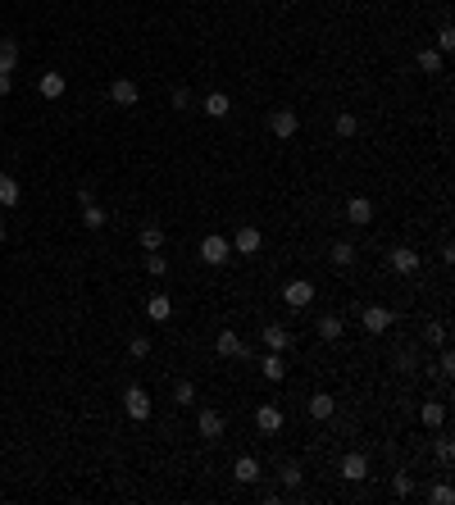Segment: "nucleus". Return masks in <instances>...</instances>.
<instances>
[{"label": "nucleus", "mask_w": 455, "mask_h": 505, "mask_svg": "<svg viewBox=\"0 0 455 505\" xmlns=\"http://www.w3.org/2000/svg\"><path fill=\"white\" fill-rule=\"evenodd\" d=\"M342 333H346L342 314H323V319H319V337H323V342H337Z\"/></svg>", "instance_id": "21"}, {"label": "nucleus", "mask_w": 455, "mask_h": 505, "mask_svg": "<svg viewBox=\"0 0 455 505\" xmlns=\"http://www.w3.org/2000/svg\"><path fill=\"white\" fill-rule=\"evenodd\" d=\"M346 219L360 223V228H364V223H373V200L369 196H351V200H346Z\"/></svg>", "instance_id": "9"}, {"label": "nucleus", "mask_w": 455, "mask_h": 505, "mask_svg": "<svg viewBox=\"0 0 455 505\" xmlns=\"http://www.w3.org/2000/svg\"><path fill=\"white\" fill-rule=\"evenodd\" d=\"M419 419H423V428H442V423H447V405L442 401H423Z\"/></svg>", "instance_id": "15"}, {"label": "nucleus", "mask_w": 455, "mask_h": 505, "mask_svg": "<svg viewBox=\"0 0 455 505\" xmlns=\"http://www.w3.org/2000/svg\"><path fill=\"white\" fill-rule=\"evenodd\" d=\"M232 478L237 482H259V460L255 455H237V460H232Z\"/></svg>", "instance_id": "11"}, {"label": "nucleus", "mask_w": 455, "mask_h": 505, "mask_svg": "<svg viewBox=\"0 0 455 505\" xmlns=\"http://www.w3.org/2000/svg\"><path fill=\"white\" fill-rule=\"evenodd\" d=\"M18 196H23V191H18V182L9 178V173H0V205H18Z\"/></svg>", "instance_id": "25"}, {"label": "nucleus", "mask_w": 455, "mask_h": 505, "mask_svg": "<svg viewBox=\"0 0 455 505\" xmlns=\"http://www.w3.org/2000/svg\"><path fill=\"white\" fill-rule=\"evenodd\" d=\"M128 355H132V360H146V355H150V337H132V342H128Z\"/></svg>", "instance_id": "33"}, {"label": "nucleus", "mask_w": 455, "mask_h": 505, "mask_svg": "<svg viewBox=\"0 0 455 505\" xmlns=\"http://www.w3.org/2000/svg\"><path fill=\"white\" fill-rule=\"evenodd\" d=\"M301 478H305L301 464H283V487H301Z\"/></svg>", "instance_id": "32"}, {"label": "nucleus", "mask_w": 455, "mask_h": 505, "mask_svg": "<svg viewBox=\"0 0 455 505\" xmlns=\"http://www.w3.org/2000/svg\"><path fill=\"white\" fill-rule=\"evenodd\" d=\"M437 460H442V464L455 460V442H451V437H437Z\"/></svg>", "instance_id": "37"}, {"label": "nucleus", "mask_w": 455, "mask_h": 505, "mask_svg": "<svg viewBox=\"0 0 455 505\" xmlns=\"http://www.w3.org/2000/svg\"><path fill=\"white\" fill-rule=\"evenodd\" d=\"M0 237H5V219H0Z\"/></svg>", "instance_id": "42"}, {"label": "nucleus", "mask_w": 455, "mask_h": 505, "mask_svg": "<svg viewBox=\"0 0 455 505\" xmlns=\"http://www.w3.org/2000/svg\"><path fill=\"white\" fill-rule=\"evenodd\" d=\"M123 414L137 419V423H146L150 419V396L141 392V387H128V392H123Z\"/></svg>", "instance_id": "1"}, {"label": "nucleus", "mask_w": 455, "mask_h": 505, "mask_svg": "<svg viewBox=\"0 0 455 505\" xmlns=\"http://www.w3.org/2000/svg\"><path fill=\"white\" fill-rule=\"evenodd\" d=\"M146 314L155 319V324H164V319L173 314V300H169V296H150V300H146Z\"/></svg>", "instance_id": "23"}, {"label": "nucleus", "mask_w": 455, "mask_h": 505, "mask_svg": "<svg viewBox=\"0 0 455 505\" xmlns=\"http://www.w3.org/2000/svg\"><path fill=\"white\" fill-rule=\"evenodd\" d=\"M9 87H14V82H9V73H0V96H9Z\"/></svg>", "instance_id": "41"}, {"label": "nucleus", "mask_w": 455, "mask_h": 505, "mask_svg": "<svg viewBox=\"0 0 455 505\" xmlns=\"http://www.w3.org/2000/svg\"><path fill=\"white\" fill-rule=\"evenodd\" d=\"M14 69H18V41L0 37V73H14Z\"/></svg>", "instance_id": "16"}, {"label": "nucleus", "mask_w": 455, "mask_h": 505, "mask_svg": "<svg viewBox=\"0 0 455 505\" xmlns=\"http://www.w3.org/2000/svg\"><path fill=\"white\" fill-rule=\"evenodd\" d=\"M283 373H287V364H283V351H269V355H264V378H269V383H278Z\"/></svg>", "instance_id": "24"}, {"label": "nucleus", "mask_w": 455, "mask_h": 505, "mask_svg": "<svg viewBox=\"0 0 455 505\" xmlns=\"http://www.w3.org/2000/svg\"><path fill=\"white\" fill-rule=\"evenodd\" d=\"M187 105H191V91L187 87H173V110H187Z\"/></svg>", "instance_id": "38"}, {"label": "nucleus", "mask_w": 455, "mask_h": 505, "mask_svg": "<svg viewBox=\"0 0 455 505\" xmlns=\"http://www.w3.org/2000/svg\"><path fill=\"white\" fill-rule=\"evenodd\" d=\"M82 223H86L91 232H101V228H105V210L96 205V200H91V205H82Z\"/></svg>", "instance_id": "26"}, {"label": "nucleus", "mask_w": 455, "mask_h": 505, "mask_svg": "<svg viewBox=\"0 0 455 505\" xmlns=\"http://www.w3.org/2000/svg\"><path fill=\"white\" fill-rule=\"evenodd\" d=\"M428 501H432V505H451V501H455V492L447 487V482H437V487L428 492Z\"/></svg>", "instance_id": "35"}, {"label": "nucleus", "mask_w": 455, "mask_h": 505, "mask_svg": "<svg viewBox=\"0 0 455 505\" xmlns=\"http://www.w3.org/2000/svg\"><path fill=\"white\" fill-rule=\"evenodd\" d=\"M419 264H423V260H419V250H414V246H396L392 250V269H396V274H414Z\"/></svg>", "instance_id": "10"}, {"label": "nucleus", "mask_w": 455, "mask_h": 505, "mask_svg": "<svg viewBox=\"0 0 455 505\" xmlns=\"http://www.w3.org/2000/svg\"><path fill=\"white\" fill-rule=\"evenodd\" d=\"M200 110H205V114H210V119H228V110H232V101H228V96H224V91H210V96H205V105H200Z\"/></svg>", "instance_id": "17"}, {"label": "nucleus", "mask_w": 455, "mask_h": 505, "mask_svg": "<svg viewBox=\"0 0 455 505\" xmlns=\"http://www.w3.org/2000/svg\"><path fill=\"white\" fill-rule=\"evenodd\" d=\"M259 241H264V237H259V228H241L237 237H232V250H237V255H255Z\"/></svg>", "instance_id": "13"}, {"label": "nucleus", "mask_w": 455, "mask_h": 505, "mask_svg": "<svg viewBox=\"0 0 455 505\" xmlns=\"http://www.w3.org/2000/svg\"><path fill=\"white\" fill-rule=\"evenodd\" d=\"M296 128H301V119H296V110H274L269 114V132H274V137H296Z\"/></svg>", "instance_id": "3"}, {"label": "nucleus", "mask_w": 455, "mask_h": 505, "mask_svg": "<svg viewBox=\"0 0 455 505\" xmlns=\"http://www.w3.org/2000/svg\"><path fill=\"white\" fill-rule=\"evenodd\" d=\"M37 87H41L46 101H60V96H64V73H41V82H37Z\"/></svg>", "instance_id": "22"}, {"label": "nucleus", "mask_w": 455, "mask_h": 505, "mask_svg": "<svg viewBox=\"0 0 455 505\" xmlns=\"http://www.w3.org/2000/svg\"><path fill=\"white\" fill-rule=\"evenodd\" d=\"M141 246H146V250H160V246H164L160 223H146V228H141Z\"/></svg>", "instance_id": "27"}, {"label": "nucleus", "mask_w": 455, "mask_h": 505, "mask_svg": "<svg viewBox=\"0 0 455 505\" xmlns=\"http://www.w3.org/2000/svg\"><path fill=\"white\" fill-rule=\"evenodd\" d=\"M196 428H200V437H210V442H219V437H224V414L219 410H200V419H196Z\"/></svg>", "instance_id": "8"}, {"label": "nucleus", "mask_w": 455, "mask_h": 505, "mask_svg": "<svg viewBox=\"0 0 455 505\" xmlns=\"http://www.w3.org/2000/svg\"><path fill=\"white\" fill-rule=\"evenodd\" d=\"M255 428L259 433H278L283 428V410H278V405H259L255 410Z\"/></svg>", "instance_id": "12"}, {"label": "nucleus", "mask_w": 455, "mask_h": 505, "mask_svg": "<svg viewBox=\"0 0 455 505\" xmlns=\"http://www.w3.org/2000/svg\"><path fill=\"white\" fill-rule=\"evenodd\" d=\"M110 101H114V105H123V110H132V105L141 101L137 82H132V77H114V87H110Z\"/></svg>", "instance_id": "4"}, {"label": "nucleus", "mask_w": 455, "mask_h": 505, "mask_svg": "<svg viewBox=\"0 0 455 505\" xmlns=\"http://www.w3.org/2000/svg\"><path fill=\"white\" fill-rule=\"evenodd\" d=\"M392 492H396V497H410V492H414V478H410V473H396V478H392Z\"/></svg>", "instance_id": "36"}, {"label": "nucleus", "mask_w": 455, "mask_h": 505, "mask_svg": "<svg viewBox=\"0 0 455 505\" xmlns=\"http://www.w3.org/2000/svg\"><path fill=\"white\" fill-rule=\"evenodd\" d=\"M419 69H423V73H442V55L423 46V51H419Z\"/></svg>", "instance_id": "29"}, {"label": "nucleus", "mask_w": 455, "mask_h": 505, "mask_svg": "<svg viewBox=\"0 0 455 505\" xmlns=\"http://www.w3.org/2000/svg\"><path fill=\"white\" fill-rule=\"evenodd\" d=\"M342 478H346V482H364V478H369V460H364L360 451L342 455Z\"/></svg>", "instance_id": "7"}, {"label": "nucleus", "mask_w": 455, "mask_h": 505, "mask_svg": "<svg viewBox=\"0 0 455 505\" xmlns=\"http://www.w3.org/2000/svg\"><path fill=\"white\" fill-rule=\"evenodd\" d=\"M173 401H178V405H196V387H191V383H178V387H173Z\"/></svg>", "instance_id": "34"}, {"label": "nucleus", "mask_w": 455, "mask_h": 505, "mask_svg": "<svg viewBox=\"0 0 455 505\" xmlns=\"http://www.w3.org/2000/svg\"><path fill=\"white\" fill-rule=\"evenodd\" d=\"M146 274H150V278H164V274H169V260H164L160 250H146Z\"/></svg>", "instance_id": "28"}, {"label": "nucleus", "mask_w": 455, "mask_h": 505, "mask_svg": "<svg viewBox=\"0 0 455 505\" xmlns=\"http://www.w3.org/2000/svg\"><path fill=\"white\" fill-rule=\"evenodd\" d=\"M360 324H364V333L378 337V333H387V328H392V309H387V305H369V309L360 314Z\"/></svg>", "instance_id": "5"}, {"label": "nucleus", "mask_w": 455, "mask_h": 505, "mask_svg": "<svg viewBox=\"0 0 455 505\" xmlns=\"http://www.w3.org/2000/svg\"><path fill=\"white\" fill-rule=\"evenodd\" d=\"M437 369H442V378H451V373H455V355L442 351V355H437Z\"/></svg>", "instance_id": "39"}, {"label": "nucleus", "mask_w": 455, "mask_h": 505, "mask_svg": "<svg viewBox=\"0 0 455 505\" xmlns=\"http://www.w3.org/2000/svg\"><path fill=\"white\" fill-rule=\"evenodd\" d=\"M219 355H224V360H237V355H246V346H241V337L232 333V328H224V333H219V346H214Z\"/></svg>", "instance_id": "14"}, {"label": "nucleus", "mask_w": 455, "mask_h": 505, "mask_svg": "<svg viewBox=\"0 0 455 505\" xmlns=\"http://www.w3.org/2000/svg\"><path fill=\"white\" fill-rule=\"evenodd\" d=\"M228 250H232V246H228L224 237H219V232H210V237L200 241V260H205V264H224Z\"/></svg>", "instance_id": "6"}, {"label": "nucleus", "mask_w": 455, "mask_h": 505, "mask_svg": "<svg viewBox=\"0 0 455 505\" xmlns=\"http://www.w3.org/2000/svg\"><path fill=\"white\" fill-rule=\"evenodd\" d=\"M333 410H337V405H333V396H328V392L309 396V419H333Z\"/></svg>", "instance_id": "18"}, {"label": "nucleus", "mask_w": 455, "mask_h": 505, "mask_svg": "<svg viewBox=\"0 0 455 505\" xmlns=\"http://www.w3.org/2000/svg\"><path fill=\"white\" fill-rule=\"evenodd\" d=\"M451 51H455V27L442 23V32H437V55H451Z\"/></svg>", "instance_id": "31"}, {"label": "nucleus", "mask_w": 455, "mask_h": 505, "mask_svg": "<svg viewBox=\"0 0 455 505\" xmlns=\"http://www.w3.org/2000/svg\"><path fill=\"white\" fill-rule=\"evenodd\" d=\"M264 342H269V351H287V346H292V333H287L283 324H269L264 328Z\"/></svg>", "instance_id": "19"}, {"label": "nucleus", "mask_w": 455, "mask_h": 505, "mask_svg": "<svg viewBox=\"0 0 455 505\" xmlns=\"http://www.w3.org/2000/svg\"><path fill=\"white\" fill-rule=\"evenodd\" d=\"M360 132V119L355 114H337V137H355Z\"/></svg>", "instance_id": "30"}, {"label": "nucleus", "mask_w": 455, "mask_h": 505, "mask_svg": "<svg viewBox=\"0 0 455 505\" xmlns=\"http://www.w3.org/2000/svg\"><path fill=\"white\" fill-rule=\"evenodd\" d=\"M283 300H287L292 309H305L309 300H314V283H305V278H292V283L283 287Z\"/></svg>", "instance_id": "2"}, {"label": "nucleus", "mask_w": 455, "mask_h": 505, "mask_svg": "<svg viewBox=\"0 0 455 505\" xmlns=\"http://www.w3.org/2000/svg\"><path fill=\"white\" fill-rule=\"evenodd\" d=\"M328 260H333L337 269H351V264H355V246H351V241H333V250H328Z\"/></svg>", "instance_id": "20"}, {"label": "nucleus", "mask_w": 455, "mask_h": 505, "mask_svg": "<svg viewBox=\"0 0 455 505\" xmlns=\"http://www.w3.org/2000/svg\"><path fill=\"white\" fill-rule=\"evenodd\" d=\"M428 342H437V346L447 342V324H432V328H428Z\"/></svg>", "instance_id": "40"}]
</instances>
